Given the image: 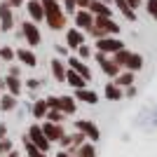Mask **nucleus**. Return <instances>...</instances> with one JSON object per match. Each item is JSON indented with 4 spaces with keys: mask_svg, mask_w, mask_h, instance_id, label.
<instances>
[{
    "mask_svg": "<svg viewBox=\"0 0 157 157\" xmlns=\"http://www.w3.org/2000/svg\"><path fill=\"white\" fill-rule=\"evenodd\" d=\"M42 10H45V24L49 26V31H66L68 26V14L63 12L61 2L56 0H40Z\"/></svg>",
    "mask_w": 157,
    "mask_h": 157,
    "instance_id": "obj_1",
    "label": "nucleus"
},
{
    "mask_svg": "<svg viewBox=\"0 0 157 157\" xmlns=\"http://www.w3.org/2000/svg\"><path fill=\"white\" fill-rule=\"evenodd\" d=\"M122 26L113 17H94V28L89 31L94 40H101V38H117Z\"/></svg>",
    "mask_w": 157,
    "mask_h": 157,
    "instance_id": "obj_2",
    "label": "nucleus"
},
{
    "mask_svg": "<svg viewBox=\"0 0 157 157\" xmlns=\"http://www.w3.org/2000/svg\"><path fill=\"white\" fill-rule=\"evenodd\" d=\"M113 61L122 68V71H129V73H138V71H143V56L138 52H131V49H120L117 54H113Z\"/></svg>",
    "mask_w": 157,
    "mask_h": 157,
    "instance_id": "obj_3",
    "label": "nucleus"
},
{
    "mask_svg": "<svg viewBox=\"0 0 157 157\" xmlns=\"http://www.w3.org/2000/svg\"><path fill=\"white\" fill-rule=\"evenodd\" d=\"M17 35H19L24 42H26V47H31V49H35V47L42 42V33H40L38 24H33L31 19H24L17 26Z\"/></svg>",
    "mask_w": 157,
    "mask_h": 157,
    "instance_id": "obj_4",
    "label": "nucleus"
},
{
    "mask_svg": "<svg viewBox=\"0 0 157 157\" xmlns=\"http://www.w3.org/2000/svg\"><path fill=\"white\" fill-rule=\"evenodd\" d=\"M94 59H96L98 68H101V73H103L105 78L115 80L120 73H122V68H120V66L113 61V56H105V54H101V52H94Z\"/></svg>",
    "mask_w": 157,
    "mask_h": 157,
    "instance_id": "obj_5",
    "label": "nucleus"
},
{
    "mask_svg": "<svg viewBox=\"0 0 157 157\" xmlns=\"http://www.w3.org/2000/svg\"><path fill=\"white\" fill-rule=\"evenodd\" d=\"M26 136H28V141H31L38 150H42V152H49V148H52V143L47 141V136H45V131H42V124H31L28 127V131H26Z\"/></svg>",
    "mask_w": 157,
    "mask_h": 157,
    "instance_id": "obj_6",
    "label": "nucleus"
},
{
    "mask_svg": "<svg viewBox=\"0 0 157 157\" xmlns=\"http://www.w3.org/2000/svg\"><path fill=\"white\" fill-rule=\"evenodd\" d=\"M94 49L105 56H113V54H117L120 49H124V42L120 38H101V40H94Z\"/></svg>",
    "mask_w": 157,
    "mask_h": 157,
    "instance_id": "obj_7",
    "label": "nucleus"
},
{
    "mask_svg": "<svg viewBox=\"0 0 157 157\" xmlns=\"http://www.w3.org/2000/svg\"><path fill=\"white\" fill-rule=\"evenodd\" d=\"M75 131L85 134L89 143H96L98 138H101V129L96 127L94 120H75Z\"/></svg>",
    "mask_w": 157,
    "mask_h": 157,
    "instance_id": "obj_8",
    "label": "nucleus"
},
{
    "mask_svg": "<svg viewBox=\"0 0 157 157\" xmlns=\"http://www.w3.org/2000/svg\"><path fill=\"white\" fill-rule=\"evenodd\" d=\"M17 28V19H14V10L7 5L5 0L0 2V31L2 33H12Z\"/></svg>",
    "mask_w": 157,
    "mask_h": 157,
    "instance_id": "obj_9",
    "label": "nucleus"
},
{
    "mask_svg": "<svg viewBox=\"0 0 157 157\" xmlns=\"http://www.w3.org/2000/svg\"><path fill=\"white\" fill-rule=\"evenodd\" d=\"M73 21H75V28L87 33V35H89V31L94 28V14L89 12V10H78L75 17H73Z\"/></svg>",
    "mask_w": 157,
    "mask_h": 157,
    "instance_id": "obj_10",
    "label": "nucleus"
},
{
    "mask_svg": "<svg viewBox=\"0 0 157 157\" xmlns=\"http://www.w3.org/2000/svg\"><path fill=\"white\" fill-rule=\"evenodd\" d=\"M66 63H68V68H71V71H75L78 75H82L87 82H92V71H89L87 61H82V59H78L75 54H71V56L66 59Z\"/></svg>",
    "mask_w": 157,
    "mask_h": 157,
    "instance_id": "obj_11",
    "label": "nucleus"
},
{
    "mask_svg": "<svg viewBox=\"0 0 157 157\" xmlns=\"http://www.w3.org/2000/svg\"><path fill=\"white\" fill-rule=\"evenodd\" d=\"M42 131H45V136H47V141L49 143H59L61 138L66 136V129H63V124H54V122H42Z\"/></svg>",
    "mask_w": 157,
    "mask_h": 157,
    "instance_id": "obj_12",
    "label": "nucleus"
},
{
    "mask_svg": "<svg viewBox=\"0 0 157 157\" xmlns=\"http://www.w3.org/2000/svg\"><path fill=\"white\" fill-rule=\"evenodd\" d=\"M49 73H52V78L56 82H66V73H68V63L66 59H59V56H54L49 61Z\"/></svg>",
    "mask_w": 157,
    "mask_h": 157,
    "instance_id": "obj_13",
    "label": "nucleus"
},
{
    "mask_svg": "<svg viewBox=\"0 0 157 157\" xmlns=\"http://www.w3.org/2000/svg\"><path fill=\"white\" fill-rule=\"evenodd\" d=\"M24 10L28 12V19H31L33 24H40V21H45V10H42V2H40V0H28Z\"/></svg>",
    "mask_w": 157,
    "mask_h": 157,
    "instance_id": "obj_14",
    "label": "nucleus"
},
{
    "mask_svg": "<svg viewBox=\"0 0 157 157\" xmlns=\"http://www.w3.org/2000/svg\"><path fill=\"white\" fill-rule=\"evenodd\" d=\"M54 110H61L63 115H75V110H78V101L71 96V94H63V96L56 98V108Z\"/></svg>",
    "mask_w": 157,
    "mask_h": 157,
    "instance_id": "obj_15",
    "label": "nucleus"
},
{
    "mask_svg": "<svg viewBox=\"0 0 157 157\" xmlns=\"http://www.w3.org/2000/svg\"><path fill=\"white\" fill-rule=\"evenodd\" d=\"M80 45H85V33L78 31L75 26H73V28H66V47L78 52V47H80Z\"/></svg>",
    "mask_w": 157,
    "mask_h": 157,
    "instance_id": "obj_16",
    "label": "nucleus"
},
{
    "mask_svg": "<svg viewBox=\"0 0 157 157\" xmlns=\"http://www.w3.org/2000/svg\"><path fill=\"white\" fill-rule=\"evenodd\" d=\"M17 61H19L21 66H28V68H35V66H38V56H35V52H33L31 47H19V49H17Z\"/></svg>",
    "mask_w": 157,
    "mask_h": 157,
    "instance_id": "obj_17",
    "label": "nucleus"
},
{
    "mask_svg": "<svg viewBox=\"0 0 157 157\" xmlns=\"http://www.w3.org/2000/svg\"><path fill=\"white\" fill-rule=\"evenodd\" d=\"M5 92L12 94L14 98H19L21 94H24V82H21V78H12V75H5Z\"/></svg>",
    "mask_w": 157,
    "mask_h": 157,
    "instance_id": "obj_18",
    "label": "nucleus"
},
{
    "mask_svg": "<svg viewBox=\"0 0 157 157\" xmlns=\"http://www.w3.org/2000/svg\"><path fill=\"white\" fill-rule=\"evenodd\" d=\"M73 98H75V101H82V103H87V105H96L98 103V94L94 92V89H89V87L73 92Z\"/></svg>",
    "mask_w": 157,
    "mask_h": 157,
    "instance_id": "obj_19",
    "label": "nucleus"
},
{
    "mask_svg": "<svg viewBox=\"0 0 157 157\" xmlns=\"http://www.w3.org/2000/svg\"><path fill=\"white\" fill-rule=\"evenodd\" d=\"M47 113H49V108H47V101H45V98H35V101L31 103V115L35 120H45Z\"/></svg>",
    "mask_w": 157,
    "mask_h": 157,
    "instance_id": "obj_20",
    "label": "nucleus"
},
{
    "mask_svg": "<svg viewBox=\"0 0 157 157\" xmlns=\"http://www.w3.org/2000/svg\"><path fill=\"white\" fill-rule=\"evenodd\" d=\"M66 82H68V87H73V92L87 87V80L82 78V75H78L75 71H71V68H68V73H66Z\"/></svg>",
    "mask_w": 157,
    "mask_h": 157,
    "instance_id": "obj_21",
    "label": "nucleus"
},
{
    "mask_svg": "<svg viewBox=\"0 0 157 157\" xmlns=\"http://www.w3.org/2000/svg\"><path fill=\"white\" fill-rule=\"evenodd\" d=\"M89 12H92L94 17H113V7H108L105 2H101V0H92V2H89Z\"/></svg>",
    "mask_w": 157,
    "mask_h": 157,
    "instance_id": "obj_22",
    "label": "nucleus"
},
{
    "mask_svg": "<svg viewBox=\"0 0 157 157\" xmlns=\"http://www.w3.org/2000/svg\"><path fill=\"white\" fill-rule=\"evenodd\" d=\"M103 94H105V98H108V101H122V98H124V89H120L115 82H105Z\"/></svg>",
    "mask_w": 157,
    "mask_h": 157,
    "instance_id": "obj_23",
    "label": "nucleus"
},
{
    "mask_svg": "<svg viewBox=\"0 0 157 157\" xmlns=\"http://www.w3.org/2000/svg\"><path fill=\"white\" fill-rule=\"evenodd\" d=\"M113 5L120 10V14H122L127 21H136V12L129 7V2H127V0H113Z\"/></svg>",
    "mask_w": 157,
    "mask_h": 157,
    "instance_id": "obj_24",
    "label": "nucleus"
},
{
    "mask_svg": "<svg viewBox=\"0 0 157 157\" xmlns=\"http://www.w3.org/2000/svg\"><path fill=\"white\" fill-rule=\"evenodd\" d=\"M17 105H19V98H14L12 94L5 92L2 96H0V110H2V113H12Z\"/></svg>",
    "mask_w": 157,
    "mask_h": 157,
    "instance_id": "obj_25",
    "label": "nucleus"
},
{
    "mask_svg": "<svg viewBox=\"0 0 157 157\" xmlns=\"http://www.w3.org/2000/svg\"><path fill=\"white\" fill-rule=\"evenodd\" d=\"M21 143H24V152H26V157H49L47 152H42V150H38L35 145L28 141V136L24 134V138H21Z\"/></svg>",
    "mask_w": 157,
    "mask_h": 157,
    "instance_id": "obj_26",
    "label": "nucleus"
},
{
    "mask_svg": "<svg viewBox=\"0 0 157 157\" xmlns=\"http://www.w3.org/2000/svg\"><path fill=\"white\" fill-rule=\"evenodd\" d=\"M115 85L120 87V89H127V87H134V73H129V71H122L117 75V78L113 80Z\"/></svg>",
    "mask_w": 157,
    "mask_h": 157,
    "instance_id": "obj_27",
    "label": "nucleus"
},
{
    "mask_svg": "<svg viewBox=\"0 0 157 157\" xmlns=\"http://www.w3.org/2000/svg\"><path fill=\"white\" fill-rule=\"evenodd\" d=\"M0 61H5L7 66L14 63V61H17V49H14L12 45H2L0 47Z\"/></svg>",
    "mask_w": 157,
    "mask_h": 157,
    "instance_id": "obj_28",
    "label": "nucleus"
},
{
    "mask_svg": "<svg viewBox=\"0 0 157 157\" xmlns=\"http://www.w3.org/2000/svg\"><path fill=\"white\" fill-rule=\"evenodd\" d=\"M73 157H96V145L87 141V143H82L78 150H75V155H73Z\"/></svg>",
    "mask_w": 157,
    "mask_h": 157,
    "instance_id": "obj_29",
    "label": "nucleus"
},
{
    "mask_svg": "<svg viewBox=\"0 0 157 157\" xmlns=\"http://www.w3.org/2000/svg\"><path fill=\"white\" fill-rule=\"evenodd\" d=\"M45 120H47V122H54V124H63L66 120H68V115H63L61 110H49Z\"/></svg>",
    "mask_w": 157,
    "mask_h": 157,
    "instance_id": "obj_30",
    "label": "nucleus"
},
{
    "mask_svg": "<svg viewBox=\"0 0 157 157\" xmlns=\"http://www.w3.org/2000/svg\"><path fill=\"white\" fill-rule=\"evenodd\" d=\"M14 150V143H12V138H2L0 141V157H7L10 152Z\"/></svg>",
    "mask_w": 157,
    "mask_h": 157,
    "instance_id": "obj_31",
    "label": "nucleus"
},
{
    "mask_svg": "<svg viewBox=\"0 0 157 157\" xmlns=\"http://www.w3.org/2000/svg\"><path fill=\"white\" fill-rule=\"evenodd\" d=\"M61 7H63V12L71 14V17H75V12H78V2H75V0H61Z\"/></svg>",
    "mask_w": 157,
    "mask_h": 157,
    "instance_id": "obj_32",
    "label": "nucleus"
},
{
    "mask_svg": "<svg viewBox=\"0 0 157 157\" xmlns=\"http://www.w3.org/2000/svg\"><path fill=\"white\" fill-rule=\"evenodd\" d=\"M40 87H42V80H38V78H28L24 82V89H28V92H38Z\"/></svg>",
    "mask_w": 157,
    "mask_h": 157,
    "instance_id": "obj_33",
    "label": "nucleus"
},
{
    "mask_svg": "<svg viewBox=\"0 0 157 157\" xmlns=\"http://www.w3.org/2000/svg\"><path fill=\"white\" fill-rule=\"evenodd\" d=\"M92 54H94V52H92V47H89V45H80L78 52H75V56H78V59H82V61H87Z\"/></svg>",
    "mask_w": 157,
    "mask_h": 157,
    "instance_id": "obj_34",
    "label": "nucleus"
},
{
    "mask_svg": "<svg viewBox=\"0 0 157 157\" xmlns=\"http://www.w3.org/2000/svg\"><path fill=\"white\" fill-rule=\"evenodd\" d=\"M145 12H148L150 19L157 21V0H145Z\"/></svg>",
    "mask_w": 157,
    "mask_h": 157,
    "instance_id": "obj_35",
    "label": "nucleus"
},
{
    "mask_svg": "<svg viewBox=\"0 0 157 157\" xmlns=\"http://www.w3.org/2000/svg\"><path fill=\"white\" fill-rule=\"evenodd\" d=\"M7 75H12V78H21V63H10V66H7Z\"/></svg>",
    "mask_w": 157,
    "mask_h": 157,
    "instance_id": "obj_36",
    "label": "nucleus"
},
{
    "mask_svg": "<svg viewBox=\"0 0 157 157\" xmlns=\"http://www.w3.org/2000/svg\"><path fill=\"white\" fill-rule=\"evenodd\" d=\"M56 54H59V59H68V56H71V49L66 45H56Z\"/></svg>",
    "mask_w": 157,
    "mask_h": 157,
    "instance_id": "obj_37",
    "label": "nucleus"
},
{
    "mask_svg": "<svg viewBox=\"0 0 157 157\" xmlns=\"http://www.w3.org/2000/svg\"><path fill=\"white\" fill-rule=\"evenodd\" d=\"M7 5L12 7V10H19V7H26V2L28 0H5Z\"/></svg>",
    "mask_w": 157,
    "mask_h": 157,
    "instance_id": "obj_38",
    "label": "nucleus"
},
{
    "mask_svg": "<svg viewBox=\"0 0 157 157\" xmlns=\"http://www.w3.org/2000/svg\"><path fill=\"white\" fill-rule=\"evenodd\" d=\"M59 145H61V150H71V134H66L59 141Z\"/></svg>",
    "mask_w": 157,
    "mask_h": 157,
    "instance_id": "obj_39",
    "label": "nucleus"
},
{
    "mask_svg": "<svg viewBox=\"0 0 157 157\" xmlns=\"http://www.w3.org/2000/svg\"><path fill=\"white\" fill-rule=\"evenodd\" d=\"M78 2V10H89V2L92 0H75Z\"/></svg>",
    "mask_w": 157,
    "mask_h": 157,
    "instance_id": "obj_40",
    "label": "nucleus"
},
{
    "mask_svg": "<svg viewBox=\"0 0 157 157\" xmlns=\"http://www.w3.org/2000/svg\"><path fill=\"white\" fill-rule=\"evenodd\" d=\"M127 2H129V7L134 10V12H136L138 7H141V2H143V0H127Z\"/></svg>",
    "mask_w": 157,
    "mask_h": 157,
    "instance_id": "obj_41",
    "label": "nucleus"
},
{
    "mask_svg": "<svg viewBox=\"0 0 157 157\" xmlns=\"http://www.w3.org/2000/svg\"><path fill=\"white\" fill-rule=\"evenodd\" d=\"M2 138H7V124L5 122H0V141H2Z\"/></svg>",
    "mask_w": 157,
    "mask_h": 157,
    "instance_id": "obj_42",
    "label": "nucleus"
},
{
    "mask_svg": "<svg viewBox=\"0 0 157 157\" xmlns=\"http://www.w3.org/2000/svg\"><path fill=\"white\" fill-rule=\"evenodd\" d=\"M124 96L134 98V96H136V87H127V92H124Z\"/></svg>",
    "mask_w": 157,
    "mask_h": 157,
    "instance_id": "obj_43",
    "label": "nucleus"
},
{
    "mask_svg": "<svg viewBox=\"0 0 157 157\" xmlns=\"http://www.w3.org/2000/svg\"><path fill=\"white\" fill-rule=\"evenodd\" d=\"M56 157H73V155L68 150H59V152H56Z\"/></svg>",
    "mask_w": 157,
    "mask_h": 157,
    "instance_id": "obj_44",
    "label": "nucleus"
},
{
    "mask_svg": "<svg viewBox=\"0 0 157 157\" xmlns=\"http://www.w3.org/2000/svg\"><path fill=\"white\" fill-rule=\"evenodd\" d=\"M7 157H21V152H19V150H12V152H10Z\"/></svg>",
    "mask_w": 157,
    "mask_h": 157,
    "instance_id": "obj_45",
    "label": "nucleus"
},
{
    "mask_svg": "<svg viewBox=\"0 0 157 157\" xmlns=\"http://www.w3.org/2000/svg\"><path fill=\"white\" fill-rule=\"evenodd\" d=\"M101 2H105V5H108V7H110V5H113V0H101Z\"/></svg>",
    "mask_w": 157,
    "mask_h": 157,
    "instance_id": "obj_46",
    "label": "nucleus"
},
{
    "mask_svg": "<svg viewBox=\"0 0 157 157\" xmlns=\"http://www.w3.org/2000/svg\"><path fill=\"white\" fill-rule=\"evenodd\" d=\"M56 2H61V0H56Z\"/></svg>",
    "mask_w": 157,
    "mask_h": 157,
    "instance_id": "obj_47",
    "label": "nucleus"
},
{
    "mask_svg": "<svg viewBox=\"0 0 157 157\" xmlns=\"http://www.w3.org/2000/svg\"><path fill=\"white\" fill-rule=\"evenodd\" d=\"M0 96H2V92H0Z\"/></svg>",
    "mask_w": 157,
    "mask_h": 157,
    "instance_id": "obj_48",
    "label": "nucleus"
},
{
    "mask_svg": "<svg viewBox=\"0 0 157 157\" xmlns=\"http://www.w3.org/2000/svg\"><path fill=\"white\" fill-rule=\"evenodd\" d=\"M0 2H2V0H0Z\"/></svg>",
    "mask_w": 157,
    "mask_h": 157,
    "instance_id": "obj_49",
    "label": "nucleus"
}]
</instances>
